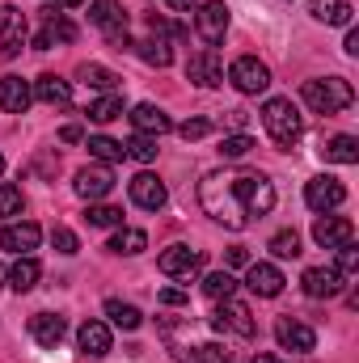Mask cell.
Returning <instances> with one entry per match:
<instances>
[{
  "label": "cell",
  "mask_w": 359,
  "mask_h": 363,
  "mask_svg": "<svg viewBox=\"0 0 359 363\" xmlns=\"http://www.w3.org/2000/svg\"><path fill=\"white\" fill-rule=\"evenodd\" d=\"M199 203L224 228H245L250 216H267L275 207V186L263 174H207L199 182Z\"/></svg>",
  "instance_id": "6da1fadb"
},
{
  "label": "cell",
  "mask_w": 359,
  "mask_h": 363,
  "mask_svg": "<svg viewBox=\"0 0 359 363\" xmlns=\"http://www.w3.org/2000/svg\"><path fill=\"white\" fill-rule=\"evenodd\" d=\"M300 97H304V106L313 114H343L355 101V89L343 77H321V81H304L300 85Z\"/></svg>",
  "instance_id": "7a4b0ae2"
},
{
  "label": "cell",
  "mask_w": 359,
  "mask_h": 363,
  "mask_svg": "<svg viewBox=\"0 0 359 363\" xmlns=\"http://www.w3.org/2000/svg\"><path fill=\"white\" fill-rule=\"evenodd\" d=\"M263 127H267V135L279 148H292L304 135V118L292 106V97H270L267 106H263Z\"/></svg>",
  "instance_id": "3957f363"
},
{
  "label": "cell",
  "mask_w": 359,
  "mask_h": 363,
  "mask_svg": "<svg viewBox=\"0 0 359 363\" xmlns=\"http://www.w3.org/2000/svg\"><path fill=\"white\" fill-rule=\"evenodd\" d=\"M89 21L110 38V47H131V38H127V13H123V4L118 0H93L89 4Z\"/></svg>",
  "instance_id": "277c9868"
},
{
  "label": "cell",
  "mask_w": 359,
  "mask_h": 363,
  "mask_svg": "<svg viewBox=\"0 0 359 363\" xmlns=\"http://www.w3.org/2000/svg\"><path fill=\"white\" fill-rule=\"evenodd\" d=\"M194 30H199V38H203L207 47L224 43V34H228V4H220V0L199 4V9H194Z\"/></svg>",
  "instance_id": "5b68a950"
},
{
  "label": "cell",
  "mask_w": 359,
  "mask_h": 363,
  "mask_svg": "<svg viewBox=\"0 0 359 363\" xmlns=\"http://www.w3.org/2000/svg\"><path fill=\"white\" fill-rule=\"evenodd\" d=\"M211 330H220V334H228V330H233L237 338H254V334H258V321L250 317V308H245V304H237V300L228 296V300L216 308V317H211Z\"/></svg>",
  "instance_id": "8992f818"
},
{
  "label": "cell",
  "mask_w": 359,
  "mask_h": 363,
  "mask_svg": "<svg viewBox=\"0 0 359 363\" xmlns=\"http://www.w3.org/2000/svg\"><path fill=\"white\" fill-rule=\"evenodd\" d=\"M228 81H233L237 93H263L270 85V68L263 60H254V55H241V60H233Z\"/></svg>",
  "instance_id": "52a82bcc"
},
{
  "label": "cell",
  "mask_w": 359,
  "mask_h": 363,
  "mask_svg": "<svg viewBox=\"0 0 359 363\" xmlns=\"http://www.w3.org/2000/svg\"><path fill=\"white\" fill-rule=\"evenodd\" d=\"M304 203L313 207V211H334V207H343L347 203V186L338 178H330V174H321V178H313L309 186H304Z\"/></svg>",
  "instance_id": "ba28073f"
},
{
  "label": "cell",
  "mask_w": 359,
  "mask_h": 363,
  "mask_svg": "<svg viewBox=\"0 0 359 363\" xmlns=\"http://www.w3.org/2000/svg\"><path fill=\"white\" fill-rule=\"evenodd\" d=\"M313 241H317L321 250H343V245L355 241V224H351L347 216H317V224H313Z\"/></svg>",
  "instance_id": "9c48e42d"
},
{
  "label": "cell",
  "mask_w": 359,
  "mask_h": 363,
  "mask_svg": "<svg viewBox=\"0 0 359 363\" xmlns=\"http://www.w3.org/2000/svg\"><path fill=\"white\" fill-rule=\"evenodd\" d=\"M275 342H279L283 351H296V355H309V351L317 347V334H313V325H304V321H292V317H279V321H275Z\"/></svg>",
  "instance_id": "30bf717a"
},
{
  "label": "cell",
  "mask_w": 359,
  "mask_h": 363,
  "mask_svg": "<svg viewBox=\"0 0 359 363\" xmlns=\"http://www.w3.org/2000/svg\"><path fill=\"white\" fill-rule=\"evenodd\" d=\"M186 77H190L199 89H216V85H224V64H220V55H216L211 47H203L199 55H190Z\"/></svg>",
  "instance_id": "8fae6325"
},
{
  "label": "cell",
  "mask_w": 359,
  "mask_h": 363,
  "mask_svg": "<svg viewBox=\"0 0 359 363\" xmlns=\"http://www.w3.org/2000/svg\"><path fill=\"white\" fill-rule=\"evenodd\" d=\"M127 190H131V203H136V207H144V211H161V207L170 203L165 182L153 178V174H136V178L127 182Z\"/></svg>",
  "instance_id": "7c38bea8"
},
{
  "label": "cell",
  "mask_w": 359,
  "mask_h": 363,
  "mask_svg": "<svg viewBox=\"0 0 359 363\" xmlns=\"http://www.w3.org/2000/svg\"><path fill=\"white\" fill-rule=\"evenodd\" d=\"M21 43H26V13L13 9V4H4L0 9V55L13 60L21 51Z\"/></svg>",
  "instance_id": "4fadbf2b"
},
{
  "label": "cell",
  "mask_w": 359,
  "mask_h": 363,
  "mask_svg": "<svg viewBox=\"0 0 359 363\" xmlns=\"http://www.w3.org/2000/svg\"><path fill=\"white\" fill-rule=\"evenodd\" d=\"M343 283H347V279L334 271V267H309V271L300 274V287H304V296H313V300H330V296H338Z\"/></svg>",
  "instance_id": "5bb4252c"
},
{
  "label": "cell",
  "mask_w": 359,
  "mask_h": 363,
  "mask_svg": "<svg viewBox=\"0 0 359 363\" xmlns=\"http://www.w3.org/2000/svg\"><path fill=\"white\" fill-rule=\"evenodd\" d=\"M157 267L165 274H174V279H190V274L203 271V254L190 250V245H170V250L157 258Z\"/></svg>",
  "instance_id": "9a60e30c"
},
{
  "label": "cell",
  "mask_w": 359,
  "mask_h": 363,
  "mask_svg": "<svg viewBox=\"0 0 359 363\" xmlns=\"http://www.w3.org/2000/svg\"><path fill=\"white\" fill-rule=\"evenodd\" d=\"M77 194L81 199H89V203H97V199H106L110 190H114V174H110V165H85L81 174H77Z\"/></svg>",
  "instance_id": "2e32d148"
},
{
  "label": "cell",
  "mask_w": 359,
  "mask_h": 363,
  "mask_svg": "<svg viewBox=\"0 0 359 363\" xmlns=\"http://www.w3.org/2000/svg\"><path fill=\"white\" fill-rule=\"evenodd\" d=\"M43 13H47V26L38 30L34 51H51V47H60V43H72V38H77V26H72L64 13H55V9H43Z\"/></svg>",
  "instance_id": "e0dca14e"
},
{
  "label": "cell",
  "mask_w": 359,
  "mask_h": 363,
  "mask_svg": "<svg viewBox=\"0 0 359 363\" xmlns=\"http://www.w3.org/2000/svg\"><path fill=\"white\" fill-rule=\"evenodd\" d=\"M38 241H43V228L38 224H4L0 228V250H9V254H30V250H38Z\"/></svg>",
  "instance_id": "ac0fdd59"
},
{
  "label": "cell",
  "mask_w": 359,
  "mask_h": 363,
  "mask_svg": "<svg viewBox=\"0 0 359 363\" xmlns=\"http://www.w3.org/2000/svg\"><path fill=\"white\" fill-rule=\"evenodd\" d=\"M283 271L279 267H270V262H254L250 267V274H245V287L254 291V296H263V300H275L279 291H283Z\"/></svg>",
  "instance_id": "d6986e66"
},
{
  "label": "cell",
  "mask_w": 359,
  "mask_h": 363,
  "mask_svg": "<svg viewBox=\"0 0 359 363\" xmlns=\"http://www.w3.org/2000/svg\"><path fill=\"white\" fill-rule=\"evenodd\" d=\"M30 101H34L30 81H21V77H0V110H4V114H26Z\"/></svg>",
  "instance_id": "ffe728a7"
},
{
  "label": "cell",
  "mask_w": 359,
  "mask_h": 363,
  "mask_svg": "<svg viewBox=\"0 0 359 363\" xmlns=\"http://www.w3.org/2000/svg\"><path fill=\"white\" fill-rule=\"evenodd\" d=\"M64 334H68V321L64 317H55V313H38V317H30V338L38 342V347H60L64 342Z\"/></svg>",
  "instance_id": "44dd1931"
},
{
  "label": "cell",
  "mask_w": 359,
  "mask_h": 363,
  "mask_svg": "<svg viewBox=\"0 0 359 363\" xmlns=\"http://www.w3.org/2000/svg\"><path fill=\"white\" fill-rule=\"evenodd\" d=\"M131 127H136L140 135H165L174 123H170V114H165L161 106H153V101H140V106L131 110Z\"/></svg>",
  "instance_id": "7402d4cb"
},
{
  "label": "cell",
  "mask_w": 359,
  "mask_h": 363,
  "mask_svg": "<svg viewBox=\"0 0 359 363\" xmlns=\"http://www.w3.org/2000/svg\"><path fill=\"white\" fill-rule=\"evenodd\" d=\"M77 347L93 355V359H101V355H110V325L106 321H85L81 330H77Z\"/></svg>",
  "instance_id": "603a6c76"
},
{
  "label": "cell",
  "mask_w": 359,
  "mask_h": 363,
  "mask_svg": "<svg viewBox=\"0 0 359 363\" xmlns=\"http://www.w3.org/2000/svg\"><path fill=\"white\" fill-rule=\"evenodd\" d=\"M34 97L47 101V106H68V101H72V85H68L64 77H55V72H43V77L34 81Z\"/></svg>",
  "instance_id": "cb8c5ba5"
},
{
  "label": "cell",
  "mask_w": 359,
  "mask_h": 363,
  "mask_svg": "<svg viewBox=\"0 0 359 363\" xmlns=\"http://www.w3.org/2000/svg\"><path fill=\"white\" fill-rule=\"evenodd\" d=\"M309 13L326 26H351V0H309Z\"/></svg>",
  "instance_id": "d4e9b609"
},
{
  "label": "cell",
  "mask_w": 359,
  "mask_h": 363,
  "mask_svg": "<svg viewBox=\"0 0 359 363\" xmlns=\"http://www.w3.org/2000/svg\"><path fill=\"white\" fill-rule=\"evenodd\" d=\"M38 274H43V267H38V262H34V258L26 254V258H17V262L9 267V287H13L17 296H26V291H30V287L38 283Z\"/></svg>",
  "instance_id": "484cf974"
},
{
  "label": "cell",
  "mask_w": 359,
  "mask_h": 363,
  "mask_svg": "<svg viewBox=\"0 0 359 363\" xmlns=\"http://www.w3.org/2000/svg\"><path fill=\"white\" fill-rule=\"evenodd\" d=\"M136 51H140V60L144 64H153V68H170L174 64V47H170V38H144V43H136Z\"/></svg>",
  "instance_id": "4316f807"
},
{
  "label": "cell",
  "mask_w": 359,
  "mask_h": 363,
  "mask_svg": "<svg viewBox=\"0 0 359 363\" xmlns=\"http://www.w3.org/2000/svg\"><path fill=\"white\" fill-rule=\"evenodd\" d=\"M321 152H326V161H334V165H355L359 161V140L355 135H334Z\"/></svg>",
  "instance_id": "83f0119b"
},
{
  "label": "cell",
  "mask_w": 359,
  "mask_h": 363,
  "mask_svg": "<svg viewBox=\"0 0 359 363\" xmlns=\"http://www.w3.org/2000/svg\"><path fill=\"white\" fill-rule=\"evenodd\" d=\"M110 250H114V254H144V250H148V233H144V228H118V233L110 237Z\"/></svg>",
  "instance_id": "f1b7e54d"
},
{
  "label": "cell",
  "mask_w": 359,
  "mask_h": 363,
  "mask_svg": "<svg viewBox=\"0 0 359 363\" xmlns=\"http://www.w3.org/2000/svg\"><path fill=\"white\" fill-rule=\"evenodd\" d=\"M106 317L118 325V330H140L144 325V313L136 304H123V300H106Z\"/></svg>",
  "instance_id": "f546056e"
},
{
  "label": "cell",
  "mask_w": 359,
  "mask_h": 363,
  "mask_svg": "<svg viewBox=\"0 0 359 363\" xmlns=\"http://www.w3.org/2000/svg\"><path fill=\"white\" fill-rule=\"evenodd\" d=\"M89 157H97L101 165H118L127 152H123V144L110 140V135H89Z\"/></svg>",
  "instance_id": "4dcf8cb0"
},
{
  "label": "cell",
  "mask_w": 359,
  "mask_h": 363,
  "mask_svg": "<svg viewBox=\"0 0 359 363\" xmlns=\"http://www.w3.org/2000/svg\"><path fill=\"white\" fill-rule=\"evenodd\" d=\"M123 152L131 157V161H140V165H148V161H157V135H131L127 144H123Z\"/></svg>",
  "instance_id": "1f68e13d"
},
{
  "label": "cell",
  "mask_w": 359,
  "mask_h": 363,
  "mask_svg": "<svg viewBox=\"0 0 359 363\" xmlns=\"http://www.w3.org/2000/svg\"><path fill=\"white\" fill-rule=\"evenodd\" d=\"M118 114H123V97H118V93H101V97L89 106V118H93V123H114Z\"/></svg>",
  "instance_id": "d6a6232c"
},
{
  "label": "cell",
  "mask_w": 359,
  "mask_h": 363,
  "mask_svg": "<svg viewBox=\"0 0 359 363\" xmlns=\"http://www.w3.org/2000/svg\"><path fill=\"white\" fill-rule=\"evenodd\" d=\"M233 291H237V279L228 271H211L203 279V296H211V300H228Z\"/></svg>",
  "instance_id": "836d02e7"
},
{
  "label": "cell",
  "mask_w": 359,
  "mask_h": 363,
  "mask_svg": "<svg viewBox=\"0 0 359 363\" xmlns=\"http://www.w3.org/2000/svg\"><path fill=\"white\" fill-rule=\"evenodd\" d=\"M85 220H89L93 228H123V211L110 207V203H89Z\"/></svg>",
  "instance_id": "e575fe53"
},
{
  "label": "cell",
  "mask_w": 359,
  "mask_h": 363,
  "mask_svg": "<svg viewBox=\"0 0 359 363\" xmlns=\"http://www.w3.org/2000/svg\"><path fill=\"white\" fill-rule=\"evenodd\" d=\"M250 152H254V135H245V131L220 140V157H224V161H241V157H250Z\"/></svg>",
  "instance_id": "d590c367"
},
{
  "label": "cell",
  "mask_w": 359,
  "mask_h": 363,
  "mask_svg": "<svg viewBox=\"0 0 359 363\" xmlns=\"http://www.w3.org/2000/svg\"><path fill=\"white\" fill-rule=\"evenodd\" d=\"M81 81H85L89 89H101V93H114V85H118V77H114L110 68H101V64H85V68H81Z\"/></svg>",
  "instance_id": "8d00e7d4"
},
{
  "label": "cell",
  "mask_w": 359,
  "mask_h": 363,
  "mask_svg": "<svg viewBox=\"0 0 359 363\" xmlns=\"http://www.w3.org/2000/svg\"><path fill=\"white\" fill-rule=\"evenodd\" d=\"M275 258H300V237L292 233V228H283V233H275L270 237V245H267Z\"/></svg>",
  "instance_id": "74e56055"
},
{
  "label": "cell",
  "mask_w": 359,
  "mask_h": 363,
  "mask_svg": "<svg viewBox=\"0 0 359 363\" xmlns=\"http://www.w3.org/2000/svg\"><path fill=\"white\" fill-rule=\"evenodd\" d=\"M21 190L17 186H0V220H13V216H21Z\"/></svg>",
  "instance_id": "f35d334b"
},
{
  "label": "cell",
  "mask_w": 359,
  "mask_h": 363,
  "mask_svg": "<svg viewBox=\"0 0 359 363\" xmlns=\"http://www.w3.org/2000/svg\"><path fill=\"white\" fill-rule=\"evenodd\" d=\"M334 271L343 274V279H351V274L359 271V250H355V241H351V245H343V250H338V267H334Z\"/></svg>",
  "instance_id": "ab89813d"
},
{
  "label": "cell",
  "mask_w": 359,
  "mask_h": 363,
  "mask_svg": "<svg viewBox=\"0 0 359 363\" xmlns=\"http://www.w3.org/2000/svg\"><path fill=\"white\" fill-rule=\"evenodd\" d=\"M51 245H55L60 254H77V250H81V241H77L72 228H55V233H51Z\"/></svg>",
  "instance_id": "60d3db41"
},
{
  "label": "cell",
  "mask_w": 359,
  "mask_h": 363,
  "mask_svg": "<svg viewBox=\"0 0 359 363\" xmlns=\"http://www.w3.org/2000/svg\"><path fill=\"white\" fill-rule=\"evenodd\" d=\"M207 131H211V123H207V118H186V123L178 127L182 140H203Z\"/></svg>",
  "instance_id": "b9f144b4"
},
{
  "label": "cell",
  "mask_w": 359,
  "mask_h": 363,
  "mask_svg": "<svg viewBox=\"0 0 359 363\" xmlns=\"http://www.w3.org/2000/svg\"><path fill=\"white\" fill-rule=\"evenodd\" d=\"M190 363H228V355H224L220 347H199V351L190 355Z\"/></svg>",
  "instance_id": "7bdbcfd3"
},
{
  "label": "cell",
  "mask_w": 359,
  "mask_h": 363,
  "mask_svg": "<svg viewBox=\"0 0 359 363\" xmlns=\"http://www.w3.org/2000/svg\"><path fill=\"white\" fill-rule=\"evenodd\" d=\"M157 300H161V304H170V308H182V304H186V300H190V296H186V291H182V287H165V291H161V296H157Z\"/></svg>",
  "instance_id": "ee69618b"
},
{
  "label": "cell",
  "mask_w": 359,
  "mask_h": 363,
  "mask_svg": "<svg viewBox=\"0 0 359 363\" xmlns=\"http://www.w3.org/2000/svg\"><path fill=\"white\" fill-rule=\"evenodd\" d=\"M60 140H64V144H81L85 135H81V127H64V131H60Z\"/></svg>",
  "instance_id": "f6af8a7d"
},
{
  "label": "cell",
  "mask_w": 359,
  "mask_h": 363,
  "mask_svg": "<svg viewBox=\"0 0 359 363\" xmlns=\"http://www.w3.org/2000/svg\"><path fill=\"white\" fill-rule=\"evenodd\" d=\"M228 262H233V267H250V254L237 245V250H228Z\"/></svg>",
  "instance_id": "bcb514c9"
},
{
  "label": "cell",
  "mask_w": 359,
  "mask_h": 363,
  "mask_svg": "<svg viewBox=\"0 0 359 363\" xmlns=\"http://www.w3.org/2000/svg\"><path fill=\"white\" fill-rule=\"evenodd\" d=\"M347 55H359V30H347V43H343Z\"/></svg>",
  "instance_id": "7dc6e473"
},
{
  "label": "cell",
  "mask_w": 359,
  "mask_h": 363,
  "mask_svg": "<svg viewBox=\"0 0 359 363\" xmlns=\"http://www.w3.org/2000/svg\"><path fill=\"white\" fill-rule=\"evenodd\" d=\"M174 13H190V9H199V0H165Z\"/></svg>",
  "instance_id": "c3c4849f"
},
{
  "label": "cell",
  "mask_w": 359,
  "mask_h": 363,
  "mask_svg": "<svg viewBox=\"0 0 359 363\" xmlns=\"http://www.w3.org/2000/svg\"><path fill=\"white\" fill-rule=\"evenodd\" d=\"M254 363H283L279 355H254Z\"/></svg>",
  "instance_id": "681fc988"
},
{
  "label": "cell",
  "mask_w": 359,
  "mask_h": 363,
  "mask_svg": "<svg viewBox=\"0 0 359 363\" xmlns=\"http://www.w3.org/2000/svg\"><path fill=\"white\" fill-rule=\"evenodd\" d=\"M60 9H72V4H85V0H55Z\"/></svg>",
  "instance_id": "f907efd6"
},
{
  "label": "cell",
  "mask_w": 359,
  "mask_h": 363,
  "mask_svg": "<svg viewBox=\"0 0 359 363\" xmlns=\"http://www.w3.org/2000/svg\"><path fill=\"white\" fill-rule=\"evenodd\" d=\"M0 174H4V157H0Z\"/></svg>",
  "instance_id": "816d5d0a"
}]
</instances>
